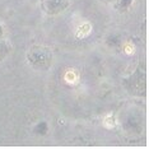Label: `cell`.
<instances>
[{
    "instance_id": "obj_3",
    "label": "cell",
    "mask_w": 149,
    "mask_h": 149,
    "mask_svg": "<svg viewBox=\"0 0 149 149\" xmlns=\"http://www.w3.org/2000/svg\"><path fill=\"white\" fill-rule=\"evenodd\" d=\"M103 125H104V127H107V129H113L115 126H116V124H117V120H116V116H115L113 113H106L103 116Z\"/></svg>"
},
{
    "instance_id": "obj_2",
    "label": "cell",
    "mask_w": 149,
    "mask_h": 149,
    "mask_svg": "<svg viewBox=\"0 0 149 149\" xmlns=\"http://www.w3.org/2000/svg\"><path fill=\"white\" fill-rule=\"evenodd\" d=\"M91 32H92V24H91L89 22L80 23V24L77 27V31H75L78 38H86V37L91 35Z\"/></svg>"
},
{
    "instance_id": "obj_4",
    "label": "cell",
    "mask_w": 149,
    "mask_h": 149,
    "mask_svg": "<svg viewBox=\"0 0 149 149\" xmlns=\"http://www.w3.org/2000/svg\"><path fill=\"white\" fill-rule=\"evenodd\" d=\"M123 47H124L125 54H127V55H133V54L135 52V46L131 42H125Z\"/></svg>"
},
{
    "instance_id": "obj_1",
    "label": "cell",
    "mask_w": 149,
    "mask_h": 149,
    "mask_svg": "<svg viewBox=\"0 0 149 149\" xmlns=\"http://www.w3.org/2000/svg\"><path fill=\"white\" fill-rule=\"evenodd\" d=\"M64 80L69 86H75L79 82V73L75 69H66L64 73Z\"/></svg>"
}]
</instances>
